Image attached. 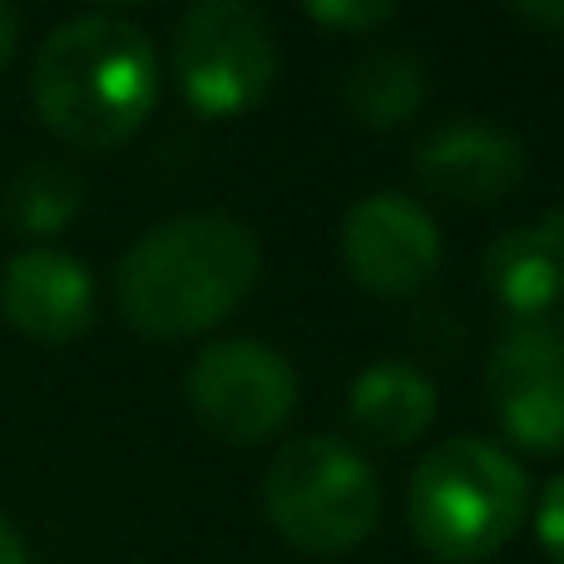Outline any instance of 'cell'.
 Wrapping results in <instances>:
<instances>
[{"instance_id": "obj_1", "label": "cell", "mask_w": 564, "mask_h": 564, "mask_svg": "<svg viewBox=\"0 0 564 564\" xmlns=\"http://www.w3.org/2000/svg\"><path fill=\"white\" fill-rule=\"evenodd\" d=\"M263 278L258 234L234 214L198 208L149 228L115 273L119 312L144 337H194L243 307Z\"/></svg>"}, {"instance_id": "obj_2", "label": "cell", "mask_w": 564, "mask_h": 564, "mask_svg": "<svg viewBox=\"0 0 564 564\" xmlns=\"http://www.w3.org/2000/svg\"><path fill=\"white\" fill-rule=\"evenodd\" d=\"M30 95L40 119L75 149H115L139 134L159 99L154 40L115 10H85L45 35Z\"/></svg>"}, {"instance_id": "obj_3", "label": "cell", "mask_w": 564, "mask_h": 564, "mask_svg": "<svg viewBox=\"0 0 564 564\" xmlns=\"http://www.w3.org/2000/svg\"><path fill=\"white\" fill-rule=\"evenodd\" d=\"M530 516V480L510 451L480 436L441 441L421 456L406 490L411 535L446 564H480L510 545Z\"/></svg>"}, {"instance_id": "obj_4", "label": "cell", "mask_w": 564, "mask_h": 564, "mask_svg": "<svg viewBox=\"0 0 564 564\" xmlns=\"http://www.w3.org/2000/svg\"><path fill=\"white\" fill-rule=\"evenodd\" d=\"M268 520L307 555H341L377 530L381 486L351 446L332 436H297L263 476Z\"/></svg>"}, {"instance_id": "obj_5", "label": "cell", "mask_w": 564, "mask_h": 564, "mask_svg": "<svg viewBox=\"0 0 564 564\" xmlns=\"http://www.w3.org/2000/svg\"><path fill=\"white\" fill-rule=\"evenodd\" d=\"M174 69L194 109L243 115L278 79L273 20L248 0H198L174 25Z\"/></svg>"}, {"instance_id": "obj_6", "label": "cell", "mask_w": 564, "mask_h": 564, "mask_svg": "<svg viewBox=\"0 0 564 564\" xmlns=\"http://www.w3.org/2000/svg\"><path fill=\"white\" fill-rule=\"evenodd\" d=\"M188 406L208 431L228 441L273 436L297 406V371L278 347L258 337L208 341L188 367Z\"/></svg>"}, {"instance_id": "obj_7", "label": "cell", "mask_w": 564, "mask_h": 564, "mask_svg": "<svg viewBox=\"0 0 564 564\" xmlns=\"http://www.w3.org/2000/svg\"><path fill=\"white\" fill-rule=\"evenodd\" d=\"M347 273L381 297H411L441 268V228L416 198L381 188L347 208L341 218Z\"/></svg>"}, {"instance_id": "obj_8", "label": "cell", "mask_w": 564, "mask_h": 564, "mask_svg": "<svg viewBox=\"0 0 564 564\" xmlns=\"http://www.w3.org/2000/svg\"><path fill=\"white\" fill-rule=\"evenodd\" d=\"M490 411L525 451H564V337L545 322H516L490 351Z\"/></svg>"}, {"instance_id": "obj_9", "label": "cell", "mask_w": 564, "mask_h": 564, "mask_svg": "<svg viewBox=\"0 0 564 564\" xmlns=\"http://www.w3.org/2000/svg\"><path fill=\"white\" fill-rule=\"evenodd\" d=\"M525 144L486 119H446L416 149V174L431 194L466 208H490L525 184Z\"/></svg>"}, {"instance_id": "obj_10", "label": "cell", "mask_w": 564, "mask_h": 564, "mask_svg": "<svg viewBox=\"0 0 564 564\" xmlns=\"http://www.w3.org/2000/svg\"><path fill=\"white\" fill-rule=\"evenodd\" d=\"M0 307L10 327L35 341H69L95 317V282L79 258L59 248H25L6 263Z\"/></svg>"}, {"instance_id": "obj_11", "label": "cell", "mask_w": 564, "mask_h": 564, "mask_svg": "<svg viewBox=\"0 0 564 564\" xmlns=\"http://www.w3.org/2000/svg\"><path fill=\"white\" fill-rule=\"evenodd\" d=\"M486 288L516 322H540L564 292V208L510 228L480 258Z\"/></svg>"}, {"instance_id": "obj_12", "label": "cell", "mask_w": 564, "mask_h": 564, "mask_svg": "<svg viewBox=\"0 0 564 564\" xmlns=\"http://www.w3.org/2000/svg\"><path fill=\"white\" fill-rule=\"evenodd\" d=\"M347 416L377 446H406L436 421V381L411 361H371L347 391Z\"/></svg>"}, {"instance_id": "obj_13", "label": "cell", "mask_w": 564, "mask_h": 564, "mask_svg": "<svg viewBox=\"0 0 564 564\" xmlns=\"http://www.w3.org/2000/svg\"><path fill=\"white\" fill-rule=\"evenodd\" d=\"M341 105L357 124L397 129L426 105V59L401 45H371L341 75Z\"/></svg>"}, {"instance_id": "obj_14", "label": "cell", "mask_w": 564, "mask_h": 564, "mask_svg": "<svg viewBox=\"0 0 564 564\" xmlns=\"http://www.w3.org/2000/svg\"><path fill=\"white\" fill-rule=\"evenodd\" d=\"M79 208H85V178L55 159H35L6 184V218L20 234H59Z\"/></svg>"}, {"instance_id": "obj_15", "label": "cell", "mask_w": 564, "mask_h": 564, "mask_svg": "<svg viewBox=\"0 0 564 564\" xmlns=\"http://www.w3.org/2000/svg\"><path fill=\"white\" fill-rule=\"evenodd\" d=\"M312 20H322V25H337V30H377L387 25V20H397V6L391 0H317V6H307Z\"/></svg>"}, {"instance_id": "obj_16", "label": "cell", "mask_w": 564, "mask_h": 564, "mask_svg": "<svg viewBox=\"0 0 564 564\" xmlns=\"http://www.w3.org/2000/svg\"><path fill=\"white\" fill-rule=\"evenodd\" d=\"M535 535H540V550H545L555 564H564V476H555L545 490H540Z\"/></svg>"}, {"instance_id": "obj_17", "label": "cell", "mask_w": 564, "mask_h": 564, "mask_svg": "<svg viewBox=\"0 0 564 564\" xmlns=\"http://www.w3.org/2000/svg\"><path fill=\"white\" fill-rule=\"evenodd\" d=\"M510 15L535 30H564V0H535V6H510Z\"/></svg>"}, {"instance_id": "obj_18", "label": "cell", "mask_w": 564, "mask_h": 564, "mask_svg": "<svg viewBox=\"0 0 564 564\" xmlns=\"http://www.w3.org/2000/svg\"><path fill=\"white\" fill-rule=\"evenodd\" d=\"M15 40H20V15H15V6L0 0V69H6L10 55H15Z\"/></svg>"}, {"instance_id": "obj_19", "label": "cell", "mask_w": 564, "mask_h": 564, "mask_svg": "<svg viewBox=\"0 0 564 564\" xmlns=\"http://www.w3.org/2000/svg\"><path fill=\"white\" fill-rule=\"evenodd\" d=\"M0 564H30V555H25V540L10 530V520L0 516Z\"/></svg>"}]
</instances>
